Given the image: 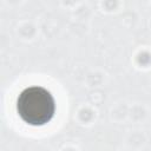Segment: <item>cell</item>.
<instances>
[{"label": "cell", "mask_w": 151, "mask_h": 151, "mask_svg": "<svg viewBox=\"0 0 151 151\" xmlns=\"http://www.w3.org/2000/svg\"><path fill=\"white\" fill-rule=\"evenodd\" d=\"M55 110L53 96L44 87L32 86L20 92L17 99V112L20 118L33 126L48 123Z\"/></svg>", "instance_id": "cell-1"}]
</instances>
